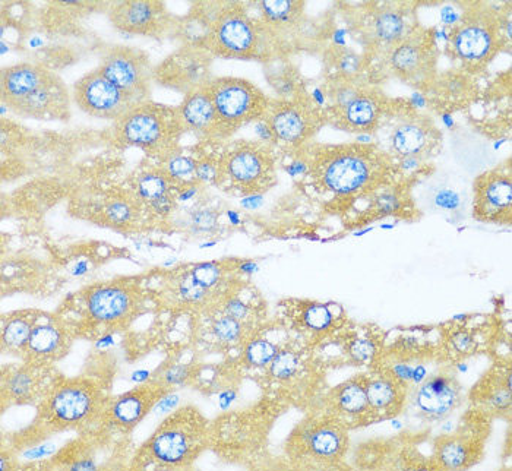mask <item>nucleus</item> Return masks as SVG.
I'll list each match as a JSON object with an SVG mask.
<instances>
[{
    "label": "nucleus",
    "mask_w": 512,
    "mask_h": 471,
    "mask_svg": "<svg viewBox=\"0 0 512 471\" xmlns=\"http://www.w3.org/2000/svg\"><path fill=\"white\" fill-rule=\"evenodd\" d=\"M387 119H391L390 150L395 158L414 157L426 161L436 156L442 147V132L431 116L417 112L409 101L391 100Z\"/></svg>",
    "instance_id": "2eb2a0df"
},
{
    "label": "nucleus",
    "mask_w": 512,
    "mask_h": 471,
    "mask_svg": "<svg viewBox=\"0 0 512 471\" xmlns=\"http://www.w3.org/2000/svg\"><path fill=\"white\" fill-rule=\"evenodd\" d=\"M198 156H186L179 153L169 158V160L161 163V166L167 170L176 180L183 185H195L199 183L195 177V169H197Z\"/></svg>",
    "instance_id": "de8ad7c7"
},
{
    "label": "nucleus",
    "mask_w": 512,
    "mask_h": 471,
    "mask_svg": "<svg viewBox=\"0 0 512 471\" xmlns=\"http://www.w3.org/2000/svg\"><path fill=\"white\" fill-rule=\"evenodd\" d=\"M75 338L62 316L44 314L22 352L21 360L58 365L71 352Z\"/></svg>",
    "instance_id": "c756f323"
},
{
    "label": "nucleus",
    "mask_w": 512,
    "mask_h": 471,
    "mask_svg": "<svg viewBox=\"0 0 512 471\" xmlns=\"http://www.w3.org/2000/svg\"><path fill=\"white\" fill-rule=\"evenodd\" d=\"M473 217L480 223L511 226L512 169L510 160L482 173L474 180Z\"/></svg>",
    "instance_id": "4be33fe9"
},
{
    "label": "nucleus",
    "mask_w": 512,
    "mask_h": 471,
    "mask_svg": "<svg viewBox=\"0 0 512 471\" xmlns=\"http://www.w3.org/2000/svg\"><path fill=\"white\" fill-rule=\"evenodd\" d=\"M315 406L338 417L350 431L374 425V413L366 394V372L357 373L325 391Z\"/></svg>",
    "instance_id": "bb28decb"
},
{
    "label": "nucleus",
    "mask_w": 512,
    "mask_h": 471,
    "mask_svg": "<svg viewBox=\"0 0 512 471\" xmlns=\"http://www.w3.org/2000/svg\"><path fill=\"white\" fill-rule=\"evenodd\" d=\"M50 74L52 72L46 66L31 62L17 63L3 69L0 75L2 106L11 110L33 94Z\"/></svg>",
    "instance_id": "ea45409f"
},
{
    "label": "nucleus",
    "mask_w": 512,
    "mask_h": 471,
    "mask_svg": "<svg viewBox=\"0 0 512 471\" xmlns=\"http://www.w3.org/2000/svg\"><path fill=\"white\" fill-rule=\"evenodd\" d=\"M289 404L262 398L248 409L220 414L211 420L210 450L227 463L258 467L270 444V433Z\"/></svg>",
    "instance_id": "20e7f679"
},
{
    "label": "nucleus",
    "mask_w": 512,
    "mask_h": 471,
    "mask_svg": "<svg viewBox=\"0 0 512 471\" xmlns=\"http://www.w3.org/2000/svg\"><path fill=\"white\" fill-rule=\"evenodd\" d=\"M113 27L128 36L161 37L175 28L166 5L156 0H129L113 5L109 11Z\"/></svg>",
    "instance_id": "cd10ccee"
},
{
    "label": "nucleus",
    "mask_w": 512,
    "mask_h": 471,
    "mask_svg": "<svg viewBox=\"0 0 512 471\" xmlns=\"http://www.w3.org/2000/svg\"><path fill=\"white\" fill-rule=\"evenodd\" d=\"M262 120L270 131L271 145L292 153L312 144L316 134L327 125L324 107L306 91L293 99L271 100Z\"/></svg>",
    "instance_id": "f8f14e48"
},
{
    "label": "nucleus",
    "mask_w": 512,
    "mask_h": 471,
    "mask_svg": "<svg viewBox=\"0 0 512 471\" xmlns=\"http://www.w3.org/2000/svg\"><path fill=\"white\" fill-rule=\"evenodd\" d=\"M109 400L107 388L97 379L88 376L68 378L60 373L36 407L33 423L15 433L9 452L33 448L58 433H82L99 428Z\"/></svg>",
    "instance_id": "f03ea898"
},
{
    "label": "nucleus",
    "mask_w": 512,
    "mask_h": 471,
    "mask_svg": "<svg viewBox=\"0 0 512 471\" xmlns=\"http://www.w3.org/2000/svg\"><path fill=\"white\" fill-rule=\"evenodd\" d=\"M139 277H120L84 287L74 296V309L81 322L72 325L75 337L96 338L126 330L145 305Z\"/></svg>",
    "instance_id": "423d86ee"
},
{
    "label": "nucleus",
    "mask_w": 512,
    "mask_h": 471,
    "mask_svg": "<svg viewBox=\"0 0 512 471\" xmlns=\"http://www.w3.org/2000/svg\"><path fill=\"white\" fill-rule=\"evenodd\" d=\"M289 321V331L315 347L344 330V315H338L330 305L321 302H297Z\"/></svg>",
    "instance_id": "72a5a7b5"
},
{
    "label": "nucleus",
    "mask_w": 512,
    "mask_h": 471,
    "mask_svg": "<svg viewBox=\"0 0 512 471\" xmlns=\"http://www.w3.org/2000/svg\"><path fill=\"white\" fill-rule=\"evenodd\" d=\"M327 372L315 346L290 335L258 382L268 397L309 410L325 393Z\"/></svg>",
    "instance_id": "0eeeda50"
},
{
    "label": "nucleus",
    "mask_w": 512,
    "mask_h": 471,
    "mask_svg": "<svg viewBox=\"0 0 512 471\" xmlns=\"http://www.w3.org/2000/svg\"><path fill=\"white\" fill-rule=\"evenodd\" d=\"M511 9V8H510ZM496 9L491 3L473 2L467 5L460 20L448 36V58L457 68L476 78L483 74L493 59L511 47V11Z\"/></svg>",
    "instance_id": "39448f33"
},
{
    "label": "nucleus",
    "mask_w": 512,
    "mask_h": 471,
    "mask_svg": "<svg viewBox=\"0 0 512 471\" xmlns=\"http://www.w3.org/2000/svg\"><path fill=\"white\" fill-rule=\"evenodd\" d=\"M350 429L338 417L314 406L287 436L284 460L296 470H337L347 467Z\"/></svg>",
    "instance_id": "6e6552de"
},
{
    "label": "nucleus",
    "mask_w": 512,
    "mask_h": 471,
    "mask_svg": "<svg viewBox=\"0 0 512 471\" xmlns=\"http://www.w3.org/2000/svg\"><path fill=\"white\" fill-rule=\"evenodd\" d=\"M220 153H198L195 177L201 185H218L220 176Z\"/></svg>",
    "instance_id": "09e8293b"
},
{
    "label": "nucleus",
    "mask_w": 512,
    "mask_h": 471,
    "mask_svg": "<svg viewBox=\"0 0 512 471\" xmlns=\"http://www.w3.org/2000/svg\"><path fill=\"white\" fill-rule=\"evenodd\" d=\"M296 153L305 160L312 186L334 202H356L401 175L397 160L374 142H312Z\"/></svg>",
    "instance_id": "f257e3e1"
},
{
    "label": "nucleus",
    "mask_w": 512,
    "mask_h": 471,
    "mask_svg": "<svg viewBox=\"0 0 512 471\" xmlns=\"http://www.w3.org/2000/svg\"><path fill=\"white\" fill-rule=\"evenodd\" d=\"M197 185V183H195ZM179 180L170 175L161 164L151 166L135 177L134 198L139 205L147 207L151 213L169 202L179 201L180 192L186 188Z\"/></svg>",
    "instance_id": "58836bf2"
},
{
    "label": "nucleus",
    "mask_w": 512,
    "mask_h": 471,
    "mask_svg": "<svg viewBox=\"0 0 512 471\" xmlns=\"http://www.w3.org/2000/svg\"><path fill=\"white\" fill-rule=\"evenodd\" d=\"M457 366L450 362L439 363L434 373H428L420 384L410 391L409 401L423 419L429 422L447 419L457 412L467 400L466 391L457 376Z\"/></svg>",
    "instance_id": "a211bd4d"
},
{
    "label": "nucleus",
    "mask_w": 512,
    "mask_h": 471,
    "mask_svg": "<svg viewBox=\"0 0 512 471\" xmlns=\"http://www.w3.org/2000/svg\"><path fill=\"white\" fill-rule=\"evenodd\" d=\"M207 85L227 139L243 126L264 119L273 100L245 78L218 77Z\"/></svg>",
    "instance_id": "4468645a"
},
{
    "label": "nucleus",
    "mask_w": 512,
    "mask_h": 471,
    "mask_svg": "<svg viewBox=\"0 0 512 471\" xmlns=\"http://www.w3.org/2000/svg\"><path fill=\"white\" fill-rule=\"evenodd\" d=\"M211 420L197 406L186 404L169 414L138 448L131 470L192 469L210 450Z\"/></svg>",
    "instance_id": "7ed1b4c3"
},
{
    "label": "nucleus",
    "mask_w": 512,
    "mask_h": 471,
    "mask_svg": "<svg viewBox=\"0 0 512 471\" xmlns=\"http://www.w3.org/2000/svg\"><path fill=\"white\" fill-rule=\"evenodd\" d=\"M423 93L436 109L448 113L470 106L479 96V85L472 75L455 68L444 74H436L434 81Z\"/></svg>",
    "instance_id": "c9c22d12"
},
{
    "label": "nucleus",
    "mask_w": 512,
    "mask_h": 471,
    "mask_svg": "<svg viewBox=\"0 0 512 471\" xmlns=\"http://www.w3.org/2000/svg\"><path fill=\"white\" fill-rule=\"evenodd\" d=\"M183 132L176 107L153 100L139 101L115 123L120 142L139 148L160 164L179 153Z\"/></svg>",
    "instance_id": "1a4fd4ad"
},
{
    "label": "nucleus",
    "mask_w": 512,
    "mask_h": 471,
    "mask_svg": "<svg viewBox=\"0 0 512 471\" xmlns=\"http://www.w3.org/2000/svg\"><path fill=\"white\" fill-rule=\"evenodd\" d=\"M436 204L442 208H448V210H454L460 204V198L453 191H442L435 199Z\"/></svg>",
    "instance_id": "3c124183"
},
{
    "label": "nucleus",
    "mask_w": 512,
    "mask_h": 471,
    "mask_svg": "<svg viewBox=\"0 0 512 471\" xmlns=\"http://www.w3.org/2000/svg\"><path fill=\"white\" fill-rule=\"evenodd\" d=\"M72 97L79 110L88 116L115 122L139 103L104 77L99 68L75 82Z\"/></svg>",
    "instance_id": "b1692460"
},
{
    "label": "nucleus",
    "mask_w": 512,
    "mask_h": 471,
    "mask_svg": "<svg viewBox=\"0 0 512 471\" xmlns=\"http://www.w3.org/2000/svg\"><path fill=\"white\" fill-rule=\"evenodd\" d=\"M366 394L375 423H381L400 416L406 410L410 387L388 369L376 366L366 372Z\"/></svg>",
    "instance_id": "2f4dec72"
},
{
    "label": "nucleus",
    "mask_w": 512,
    "mask_h": 471,
    "mask_svg": "<svg viewBox=\"0 0 512 471\" xmlns=\"http://www.w3.org/2000/svg\"><path fill=\"white\" fill-rule=\"evenodd\" d=\"M268 33L271 34V31L259 18L248 14L245 5L226 3L221 5L214 18L204 49L214 58L270 59L267 52Z\"/></svg>",
    "instance_id": "9b49d317"
},
{
    "label": "nucleus",
    "mask_w": 512,
    "mask_h": 471,
    "mask_svg": "<svg viewBox=\"0 0 512 471\" xmlns=\"http://www.w3.org/2000/svg\"><path fill=\"white\" fill-rule=\"evenodd\" d=\"M201 324L197 327L195 343L213 353H239L246 341L262 327L237 321L223 314L218 308L197 315Z\"/></svg>",
    "instance_id": "c85d7f7f"
},
{
    "label": "nucleus",
    "mask_w": 512,
    "mask_h": 471,
    "mask_svg": "<svg viewBox=\"0 0 512 471\" xmlns=\"http://www.w3.org/2000/svg\"><path fill=\"white\" fill-rule=\"evenodd\" d=\"M69 104L71 97L68 87L52 72L33 94L12 107L11 112L27 119H66L71 115Z\"/></svg>",
    "instance_id": "f704fd0d"
},
{
    "label": "nucleus",
    "mask_w": 512,
    "mask_h": 471,
    "mask_svg": "<svg viewBox=\"0 0 512 471\" xmlns=\"http://www.w3.org/2000/svg\"><path fill=\"white\" fill-rule=\"evenodd\" d=\"M469 407L479 410L491 419L511 422L512 365L511 357H495L493 365L467 393Z\"/></svg>",
    "instance_id": "393cba45"
},
{
    "label": "nucleus",
    "mask_w": 512,
    "mask_h": 471,
    "mask_svg": "<svg viewBox=\"0 0 512 471\" xmlns=\"http://www.w3.org/2000/svg\"><path fill=\"white\" fill-rule=\"evenodd\" d=\"M491 432V417L469 407L454 431L434 439L432 469H472L482 461Z\"/></svg>",
    "instance_id": "ddd939ff"
},
{
    "label": "nucleus",
    "mask_w": 512,
    "mask_h": 471,
    "mask_svg": "<svg viewBox=\"0 0 512 471\" xmlns=\"http://www.w3.org/2000/svg\"><path fill=\"white\" fill-rule=\"evenodd\" d=\"M267 79L271 82V87L276 90L278 97L283 100L293 99L306 91L299 75L290 65L274 68L273 71L267 72Z\"/></svg>",
    "instance_id": "49530a36"
},
{
    "label": "nucleus",
    "mask_w": 512,
    "mask_h": 471,
    "mask_svg": "<svg viewBox=\"0 0 512 471\" xmlns=\"http://www.w3.org/2000/svg\"><path fill=\"white\" fill-rule=\"evenodd\" d=\"M60 375L56 365L27 362L11 363L2 368L0 406L5 413L9 407H37Z\"/></svg>",
    "instance_id": "6ab92c4d"
},
{
    "label": "nucleus",
    "mask_w": 512,
    "mask_h": 471,
    "mask_svg": "<svg viewBox=\"0 0 512 471\" xmlns=\"http://www.w3.org/2000/svg\"><path fill=\"white\" fill-rule=\"evenodd\" d=\"M359 201V199H357ZM366 201V207L356 210L360 218L357 226H366L371 221L381 220L385 217H401L409 220L413 213V198L409 183L394 182L376 189L372 194L360 198Z\"/></svg>",
    "instance_id": "e433bc0d"
},
{
    "label": "nucleus",
    "mask_w": 512,
    "mask_h": 471,
    "mask_svg": "<svg viewBox=\"0 0 512 471\" xmlns=\"http://www.w3.org/2000/svg\"><path fill=\"white\" fill-rule=\"evenodd\" d=\"M217 224L218 216L214 211H197L194 217H192V226H194L198 232H213V230H216Z\"/></svg>",
    "instance_id": "8fccbe9b"
},
{
    "label": "nucleus",
    "mask_w": 512,
    "mask_h": 471,
    "mask_svg": "<svg viewBox=\"0 0 512 471\" xmlns=\"http://www.w3.org/2000/svg\"><path fill=\"white\" fill-rule=\"evenodd\" d=\"M439 50L432 30L417 25L406 40L382 56L393 77L425 91L438 74Z\"/></svg>",
    "instance_id": "dca6fc26"
},
{
    "label": "nucleus",
    "mask_w": 512,
    "mask_h": 471,
    "mask_svg": "<svg viewBox=\"0 0 512 471\" xmlns=\"http://www.w3.org/2000/svg\"><path fill=\"white\" fill-rule=\"evenodd\" d=\"M290 335L278 334L276 338L268 335L264 325L242 347L239 353L233 357L232 365L237 372H256V376L261 375L277 356L278 350L289 340Z\"/></svg>",
    "instance_id": "a19ab883"
},
{
    "label": "nucleus",
    "mask_w": 512,
    "mask_h": 471,
    "mask_svg": "<svg viewBox=\"0 0 512 471\" xmlns=\"http://www.w3.org/2000/svg\"><path fill=\"white\" fill-rule=\"evenodd\" d=\"M325 62L333 71L330 79H357L362 78L369 59L349 47L335 46L331 47L330 52L325 56Z\"/></svg>",
    "instance_id": "c03bdc74"
},
{
    "label": "nucleus",
    "mask_w": 512,
    "mask_h": 471,
    "mask_svg": "<svg viewBox=\"0 0 512 471\" xmlns=\"http://www.w3.org/2000/svg\"><path fill=\"white\" fill-rule=\"evenodd\" d=\"M419 25L416 9L410 3L388 2L374 6L362 22V36L371 58L384 56L406 40Z\"/></svg>",
    "instance_id": "aec40b11"
},
{
    "label": "nucleus",
    "mask_w": 512,
    "mask_h": 471,
    "mask_svg": "<svg viewBox=\"0 0 512 471\" xmlns=\"http://www.w3.org/2000/svg\"><path fill=\"white\" fill-rule=\"evenodd\" d=\"M163 280L161 284L163 302L179 311L201 315L217 308L223 300L195 280L189 265L167 271L163 275Z\"/></svg>",
    "instance_id": "7c9ffc66"
},
{
    "label": "nucleus",
    "mask_w": 512,
    "mask_h": 471,
    "mask_svg": "<svg viewBox=\"0 0 512 471\" xmlns=\"http://www.w3.org/2000/svg\"><path fill=\"white\" fill-rule=\"evenodd\" d=\"M330 340L340 346V356L349 365L366 368L368 371L378 365L385 346H387L385 334L374 327L362 328V330H346L344 328Z\"/></svg>",
    "instance_id": "4c0bfd02"
},
{
    "label": "nucleus",
    "mask_w": 512,
    "mask_h": 471,
    "mask_svg": "<svg viewBox=\"0 0 512 471\" xmlns=\"http://www.w3.org/2000/svg\"><path fill=\"white\" fill-rule=\"evenodd\" d=\"M277 183V157L273 145L265 141H236L220 156L217 188L227 194L256 197Z\"/></svg>",
    "instance_id": "9d476101"
},
{
    "label": "nucleus",
    "mask_w": 512,
    "mask_h": 471,
    "mask_svg": "<svg viewBox=\"0 0 512 471\" xmlns=\"http://www.w3.org/2000/svg\"><path fill=\"white\" fill-rule=\"evenodd\" d=\"M240 289L221 300L217 306L223 314L232 316L246 324L261 325L264 319V308L258 302H249L239 295Z\"/></svg>",
    "instance_id": "a18cd8bd"
},
{
    "label": "nucleus",
    "mask_w": 512,
    "mask_h": 471,
    "mask_svg": "<svg viewBox=\"0 0 512 471\" xmlns=\"http://www.w3.org/2000/svg\"><path fill=\"white\" fill-rule=\"evenodd\" d=\"M172 391L160 379L151 378L128 393L110 397L99 428L116 436L129 435Z\"/></svg>",
    "instance_id": "f3484780"
},
{
    "label": "nucleus",
    "mask_w": 512,
    "mask_h": 471,
    "mask_svg": "<svg viewBox=\"0 0 512 471\" xmlns=\"http://www.w3.org/2000/svg\"><path fill=\"white\" fill-rule=\"evenodd\" d=\"M214 56L204 47L183 46L158 63L153 69V81L161 87L179 91L185 96L189 91L211 81Z\"/></svg>",
    "instance_id": "5701e85b"
},
{
    "label": "nucleus",
    "mask_w": 512,
    "mask_h": 471,
    "mask_svg": "<svg viewBox=\"0 0 512 471\" xmlns=\"http://www.w3.org/2000/svg\"><path fill=\"white\" fill-rule=\"evenodd\" d=\"M43 315L44 312L37 311V309H24V311L3 315L2 335H0L2 353L11 354V356L21 359L22 352Z\"/></svg>",
    "instance_id": "79ce46f5"
},
{
    "label": "nucleus",
    "mask_w": 512,
    "mask_h": 471,
    "mask_svg": "<svg viewBox=\"0 0 512 471\" xmlns=\"http://www.w3.org/2000/svg\"><path fill=\"white\" fill-rule=\"evenodd\" d=\"M176 110L183 131L191 132L205 142L226 141V132L218 118L207 84L186 93Z\"/></svg>",
    "instance_id": "473e14b6"
},
{
    "label": "nucleus",
    "mask_w": 512,
    "mask_h": 471,
    "mask_svg": "<svg viewBox=\"0 0 512 471\" xmlns=\"http://www.w3.org/2000/svg\"><path fill=\"white\" fill-rule=\"evenodd\" d=\"M101 74L137 101L150 100L153 66L147 53L129 46L107 47L101 55Z\"/></svg>",
    "instance_id": "412c9836"
},
{
    "label": "nucleus",
    "mask_w": 512,
    "mask_h": 471,
    "mask_svg": "<svg viewBox=\"0 0 512 471\" xmlns=\"http://www.w3.org/2000/svg\"><path fill=\"white\" fill-rule=\"evenodd\" d=\"M259 20L271 31L292 30V25L299 24L305 11V3L300 0H264L258 5Z\"/></svg>",
    "instance_id": "37998d69"
},
{
    "label": "nucleus",
    "mask_w": 512,
    "mask_h": 471,
    "mask_svg": "<svg viewBox=\"0 0 512 471\" xmlns=\"http://www.w3.org/2000/svg\"><path fill=\"white\" fill-rule=\"evenodd\" d=\"M391 100L374 85H366L355 100L341 109H324L325 122L349 134H374L387 116Z\"/></svg>",
    "instance_id": "a878e982"
}]
</instances>
